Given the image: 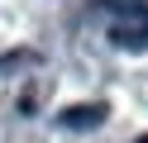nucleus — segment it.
<instances>
[{
  "mask_svg": "<svg viewBox=\"0 0 148 143\" xmlns=\"http://www.w3.org/2000/svg\"><path fill=\"white\" fill-rule=\"evenodd\" d=\"M143 143H148V138H143Z\"/></svg>",
  "mask_w": 148,
  "mask_h": 143,
  "instance_id": "1",
  "label": "nucleus"
}]
</instances>
